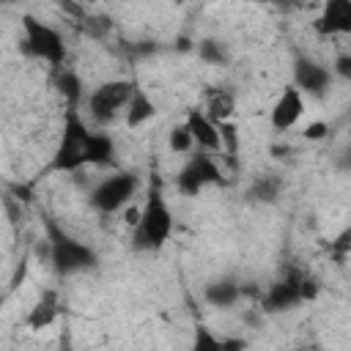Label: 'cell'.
<instances>
[{"label":"cell","instance_id":"1","mask_svg":"<svg viewBox=\"0 0 351 351\" xmlns=\"http://www.w3.org/2000/svg\"><path fill=\"white\" fill-rule=\"evenodd\" d=\"M88 165L112 167L115 165V140L107 132L88 129V123L80 118L77 110H66V121H63L58 145H55L44 173H77Z\"/></svg>","mask_w":351,"mask_h":351},{"label":"cell","instance_id":"2","mask_svg":"<svg viewBox=\"0 0 351 351\" xmlns=\"http://www.w3.org/2000/svg\"><path fill=\"white\" fill-rule=\"evenodd\" d=\"M170 233H173V211H170V206L165 200L162 181L151 178L145 200H143V206L137 211V222L132 228V247L140 250V252L162 250L167 244Z\"/></svg>","mask_w":351,"mask_h":351},{"label":"cell","instance_id":"3","mask_svg":"<svg viewBox=\"0 0 351 351\" xmlns=\"http://www.w3.org/2000/svg\"><path fill=\"white\" fill-rule=\"evenodd\" d=\"M47 230V247H49V261L55 266L58 274L69 277V274H80V271H90L99 266V255L90 244L80 241L77 236H71L69 230H63L52 217H47L44 222Z\"/></svg>","mask_w":351,"mask_h":351},{"label":"cell","instance_id":"4","mask_svg":"<svg viewBox=\"0 0 351 351\" xmlns=\"http://www.w3.org/2000/svg\"><path fill=\"white\" fill-rule=\"evenodd\" d=\"M22 44L33 58L49 63L52 69H63V63H66L63 36L52 25L41 22L33 14H22Z\"/></svg>","mask_w":351,"mask_h":351},{"label":"cell","instance_id":"5","mask_svg":"<svg viewBox=\"0 0 351 351\" xmlns=\"http://www.w3.org/2000/svg\"><path fill=\"white\" fill-rule=\"evenodd\" d=\"M132 93H134V82H129V80H110V82L96 85L88 93V112H90V118L99 126L112 123L121 112H126V104H129Z\"/></svg>","mask_w":351,"mask_h":351},{"label":"cell","instance_id":"6","mask_svg":"<svg viewBox=\"0 0 351 351\" xmlns=\"http://www.w3.org/2000/svg\"><path fill=\"white\" fill-rule=\"evenodd\" d=\"M140 186V178L134 173H126V170H115L110 173L107 178H101L90 195H88V203L99 211V214H115L121 211L137 192Z\"/></svg>","mask_w":351,"mask_h":351},{"label":"cell","instance_id":"7","mask_svg":"<svg viewBox=\"0 0 351 351\" xmlns=\"http://www.w3.org/2000/svg\"><path fill=\"white\" fill-rule=\"evenodd\" d=\"M211 184H222V170H219V165L214 162V156L206 154V151L192 154V156L186 159V165L178 170V176H176V189H178L181 195H186V197L200 195V192H203L206 186H211Z\"/></svg>","mask_w":351,"mask_h":351},{"label":"cell","instance_id":"8","mask_svg":"<svg viewBox=\"0 0 351 351\" xmlns=\"http://www.w3.org/2000/svg\"><path fill=\"white\" fill-rule=\"evenodd\" d=\"M302 280H304V274L293 271V274L271 282L266 288V293L261 296V313H285V310H293L296 304H302L304 302Z\"/></svg>","mask_w":351,"mask_h":351},{"label":"cell","instance_id":"9","mask_svg":"<svg viewBox=\"0 0 351 351\" xmlns=\"http://www.w3.org/2000/svg\"><path fill=\"white\" fill-rule=\"evenodd\" d=\"M293 85L307 96H324L326 88L332 85V71L326 66H321L318 60L307 58V55H296V60H293Z\"/></svg>","mask_w":351,"mask_h":351},{"label":"cell","instance_id":"10","mask_svg":"<svg viewBox=\"0 0 351 351\" xmlns=\"http://www.w3.org/2000/svg\"><path fill=\"white\" fill-rule=\"evenodd\" d=\"M302 115H304V93L296 85H288L271 107V126L277 132H288L302 121Z\"/></svg>","mask_w":351,"mask_h":351},{"label":"cell","instance_id":"11","mask_svg":"<svg viewBox=\"0 0 351 351\" xmlns=\"http://www.w3.org/2000/svg\"><path fill=\"white\" fill-rule=\"evenodd\" d=\"M186 129L192 132V140H195V145L200 148V151H206V154H217V151H222V137H219V126L206 115V110H200V107H192L189 112H186Z\"/></svg>","mask_w":351,"mask_h":351},{"label":"cell","instance_id":"12","mask_svg":"<svg viewBox=\"0 0 351 351\" xmlns=\"http://www.w3.org/2000/svg\"><path fill=\"white\" fill-rule=\"evenodd\" d=\"M58 315H60V296H58L55 288H44V291L36 296L33 307L27 310L25 326H27L30 332H41V329L52 326V324L58 321Z\"/></svg>","mask_w":351,"mask_h":351},{"label":"cell","instance_id":"13","mask_svg":"<svg viewBox=\"0 0 351 351\" xmlns=\"http://www.w3.org/2000/svg\"><path fill=\"white\" fill-rule=\"evenodd\" d=\"M315 30L321 36H346L351 33V0H329L318 19H315Z\"/></svg>","mask_w":351,"mask_h":351},{"label":"cell","instance_id":"14","mask_svg":"<svg viewBox=\"0 0 351 351\" xmlns=\"http://www.w3.org/2000/svg\"><path fill=\"white\" fill-rule=\"evenodd\" d=\"M154 115H156V104H154V99L134 82V93H132V99H129V104H126V112H123L126 126H129V129H137V126L148 123Z\"/></svg>","mask_w":351,"mask_h":351},{"label":"cell","instance_id":"15","mask_svg":"<svg viewBox=\"0 0 351 351\" xmlns=\"http://www.w3.org/2000/svg\"><path fill=\"white\" fill-rule=\"evenodd\" d=\"M241 291H244V288H241L236 280L222 277V280L208 282L206 291H203V296H206V302H208L211 307H233V304L241 299Z\"/></svg>","mask_w":351,"mask_h":351},{"label":"cell","instance_id":"16","mask_svg":"<svg viewBox=\"0 0 351 351\" xmlns=\"http://www.w3.org/2000/svg\"><path fill=\"white\" fill-rule=\"evenodd\" d=\"M233 112H236V96H233L230 90L219 88V90H214V93L208 96V101H206V115H208L217 126L225 123V121H230Z\"/></svg>","mask_w":351,"mask_h":351},{"label":"cell","instance_id":"17","mask_svg":"<svg viewBox=\"0 0 351 351\" xmlns=\"http://www.w3.org/2000/svg\"><path fill=\"white\" fill-rule=\"evenodd\" d=\"M55 88H58V93L66 99V107L69 110H77V104L82 101V82H80V77L71 71V69H58V74H55Z\"/></svg>","mask_w":351,"mask_h":351},{"label":"cell","instance_id":"18","mask_svg":"<svg viewBox=\"0 0 351 351\" xmlns=\"http://www.w3.org/2000/svg\"><path fill=\"white\" fill-rule=\"evenodd\" d=\"M280 189H282V181L274 178V176H261L252 181V186L247 189V197L255 200V203H274L280 197Z\"/></svg>","mask_w":351,"mask_h":351},{"label":"cell","instance_id":"19","mask_svg":"<svg viewBox=\"0 0 351 351\" xmlns=\"http://www.w3.org/2000/svg\"><path fill=\"white\" fill-rule=\"evenodd\" d=\"M189 351H225V343H222V337H217L206 324H197L195 332H192Z\"/></svg>","mask_w":351,"mask_h":351},{"label":"cell","instance_id":"20","mask_svg":"<svg viewBox=\"0 0 351 351\" xmlns=\"http://www.w3.org/2000/svg\"><path fill=\"white\" fill-rule=\"evenodd\" d=\"M167 145L173 154H189L195 148V140H192V132L186 129V123H176L167 134Z\"/></svg>","mask_w":351,"mask_h":351},{"label":"cell","instance_id":"21","mask_svg":"<svg viewBox=\"0 0 351 351\" xmlns=\"http://www.w3.org/2000/svg\"><path fill=\"white\" fill-rule=\"evenodd\" d=\"M219 137H222V151L228 156V162L236 167V156H239V129L233 121L219 123Z\"/></svg>","mask_w":351,"mask_h":351},{"label":"cell","instance_id":"22","mask_svg":"<svg viewBox=\"0 0 351 351\" xmlns=\"http://www.w3.org/2000/svg\"><path fill=\"white\" fill-rule=\"evenodd\" d=\"M197 55H200V60H206V63H217V66L228 60L225 47H222L217 38H203V41L197 44Z\"/></svg>","mask_w":351,"mask_h":351},{"label":"cell","instance_id":"23","mask_svg":"<svg viewBox=\"0 0 351 351\" xmlns=\"http://www.w3.org/2000/svg\"><path fill=\"white\" fill-rule=\"evenodd\" d=\"M329 250H332V255H335V258H343L346 252H351V228L340 230V233L329 241Z\"/></svg>","mask_w":351,"mask_h":351},{"label":"cell","instance_id":"24","mask_svg":"<svg viewBox=\"0 0 351 351\" xmlns=\"http://www.w3.org/2000/svg\"><path fill=\"white\" fill-rule=\"evenodd\" d=\"M332 69H335V74H337L340 80H348V82H351V52H343V55H337Z\"/></svg>","mask_w":351,"mask_h":351},{"label":"cell","instance_id":"25","mask_svg":"<svg viewBox=\"0 0 351 351\" xmlns=\"http://www.w3.org/2000/svg\"><path fill=\"white\" fill-rule=\"evenodd\" d=\"M326 134H329V123H324V121H313V123L304 126V137L307 140H324Z\"/></svg>","mask_w":351,"mask_h":351},{"label":"cell","instance_id":"26","mask_svg":"<svg viewBox=\"0 0 351 351\" xmlns=\"http://www.w3.org/2000/svg\"><path fill=\"white\" fill-rule=\"evenodd\" d=\"M222 343H225V351H244L247 348L244 337H222Z\"/></svg>","mask_w":351,"mask_h":351},{"label":"cell","instance_id":"27","mask_svg":"<svg viewBox=\"0 0 351 351\" xmlns=\"http://www.w3.org/2000/svg\"><path fill=\"white\" fill-rule=\"evenodd\" d=\"M337 170H351V145L337 154Z\"/></svg>","mask_w":351,"mask_h":351},{"label":"cell","instance_id":"28","mask_svg":"<svg viewBox=\"0 0 351 351\" xmlns=\"http://www.w3.org/2000/svg\"><path fill=\"white\" fill-rule=\"evenodd\" d=\"M293 351H315V348H307V346H304V348H293Z\"/></svg>","mask_w":351,"mask_h":351}]
</instances>
